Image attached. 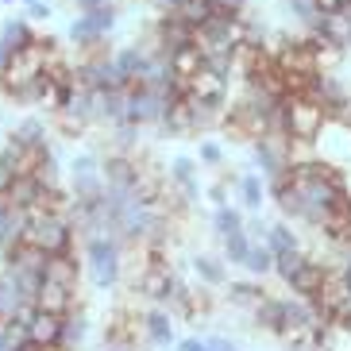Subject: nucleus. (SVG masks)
Here are the masks:
<instances>
[{
	"instance_id": "nucleus-24",
	"label": "nucleus",
	"mask_w": 351,
	"mask_h": 351,
	"mask_svg": "<svg viewBox=\"0 0 351 351\" xmlns=\"http://www.w3.org/2000/svg\"><path fill=\"white\" fill-rule=\"evenodd\" d=\"M301 263H305V255H301V251H282V255H274V270H278L286 282L301 270Z\"/></svg>"
},
{
	"instance_id": "nucleus-1",
	"label": "nucleus",
	"mask_w": 351,
	"mask_h": 351,
	"mask_svg": "<svg viewBox=\"0 0 351 351\" xmlns=\"http://www.w3.org/2000/svg\"><path fill=\"white\" fill-rule=\"evenodd\" d=\"M85 258H89V274L101 289L116 286L120 278V243L112 236H85Z\"/></svg>"
},
{
	"instance_id": "nucleus-30",
	"label": "nucleus",
	"mask_w": 351,
	"mask_h": 351,
	"mask_svg": "<svg viewBox=\"0 0 351 351\" xmlns=\"http://www.w3.org/2000/svg\"><path fill=\"white\" fill-rule=\"evenodd\" d=\"M201 158H205V162H213V166H217V162H224V151H220L217 143H201Z\"/></svg>"
},
{
	"instance_id": "nucleus-35",
	"label": "nucleus",
	"mask_w": 351,
	"mask_h": 351,
	"mask_svg": "<svg viewBox=\"0 0 351 351\" xmlns=\"http://www.w3.org/2000/svg\"><path fill=\"white\" fill-rule=\"evenodd\" d=\"M155 4H158V8H162V12H174L178 4H182V0H155Z\"/></svg>"
},
{
	"instance_id": "nucleus-17",
	"label": "nucleus",
	"mask_w": 351,
	"mask_h": 351,
	"mask_svg": "<svg viewBox=\"0 0 351 351\" xmlns=\"http://www.w3.org/2000/svg\"><path fill=\"white\" fill-rule=\"evenodd\" d=\"M12 135H16L20 143H27V147H47V124H43L39 116H27V120H20V124L12 128Z\"/></svg>"
},
{
	"instance_id": "nucleus-15",
	"label": "nucleus",
	"mask_w": 351,
	"mask_h": 351,
	"mask_svg": "<svg viewBox=\"0 0 351 351\" xmlns=\"http://www.w3.org/2000/svg\"><path fill=\"white\" fill-rule=\"evenodd\" d=\"M143 328H147V336H151V343H155V348H170V343H174V324H170V317H166V313H147Z\"/></svg>"
},
{
	"instance_id": "nucleus-18",
	"label": "nucleus",
	"mask_w": 351,
	"mask_h": 351,
	"mask_svg": "<svg viewBox=\"0 0 351 351\" xmlns=\"http://www.w3.org/2000/svg\"><path fill=\"white\" fill-rule=\"evenodd\" d=\"M224 251H228V258H232L236 267H243V258H247V251H251V236L243 232V228L228 232V236H224Z\"/></svg>"
},
{
	"instance_id": "nucleus-29",
	"label": "nucleus",
	"mask_w": 351,
	"mask_h": 351,
	"mask_svg": "<svg viewBox=\"0 0 351 351\" xmlns=\"http://www.w3.org/2000/svg\"><path fill=\"white\" fill-rule=\"evenodd\" d=\"M54 8H51V0H35V4H27V20L39 23V20H51Z\"/></svg>"
},
{
	"instance_id": "nucleus-26",
	"label": "nucleus",
	"mask_w": 351,
	"mask_h": 351,
	"mask_svg": "<svg viewBox=\"0 0 351 351\" xmlns=\"http://www.w3.org/2000/svg\"><path fill=\"white\" fill-rule=\"evenodd\" d=\"M286 8L293 12V16H298V20L305 23V27H309V23H313V20H317V16H320L317 0H286Z\"/></svg>"
},
{
	"instance_id": "nucleus-13",
	"label": "nucleus",
	"mask_w": 351,
	"mask_h": 351,
	"mask_svg": "<svg viewBox=\"0 0 351 351\" xmlns=\"http://www.w3.org/2000/svg\"><path fill=\"white\" fill-rule=\"evenodd\" d=\"M170 282H174V274L166 267H151L139 278V293H147V298H155V301H166L170 298Z\"/></svg>"
},
{
	"instance_id": "nucleus-4",
	"label": "nucleus",
	"mask_w": 351,
	"mask_h": 351,
	"mask_svg": "<svg viewBox=\"0 0 351 351\" xmlns=\"http://www.w3.org/2000/svg\"><path fill=\"white\" fill-rule=\"evenodd\" d=\"M170 108V97L147 85H128V104H124V120L132 124H158Z\"/></svg>"
},
{
	"instance_id": "nucleus-23",
	"label": "nucleus",
	"mask_w": 351,
	"mask_h": 351,
	"mask_svg": "<svg viewBox=\"0 0 351 351\" xmlns=\"http://www.w3.org/2000/svg\"><path fill=\"white\" fill-rule=\"evenodd\" d=\"M193 270H197V278L201 282H208V286H224V267H220L217 258H208V255H201V258H193Z\"/></svg>"
},
{
	"instance_id": "nucleus-32",
	"label": "nucleus",
	"mask_w": 351,
	"mask_h": 351,
	"mask_svg": "<svg viewBox=\"0 0 351 351\" xmlns=\"http://www.w3.org/2000/svg\"><path fill=\"white\" fill-rule=\"evenodd\" d=\"M12 58H16V51H12V47H4V43H0V73H8Z\"/></svg>"
},
{
	"instance_id": "nucleus-6",
	"label": "nucleus",
	"mask_w": 351,
	"mask_h": 351,
	"mask_svg": "<svg viewBox=\"0 0 351 351\" xmlns=\"http://www.w3.org/2000/svg\"><path fill=\"white\" fill-rule=\"evenodd\" d=\"M23 324H27V340H32L35 348L58 351V340H62V317H54V313H47V309H35Z\"/></svg>"
},
{
	"instance_id": "nucleus-34",
	"label": "nucleus",
	"mask_w": 351,
	"mask_h": 351,
	"mask_svg": "<svg viewBox=\"0 0 351 351\" xmlns=\"http://www.w3.org/2000/svg\"><path fill=\"white\" fill-rule=\"evenodd\" d=\"M317 8H320V12H340L343 0H317Z\"/></svg>"
},
{
	"instance_id": "nucleus-14",
	"label": "nucleus",
	"mask_w": 351,
	"mask_h": 351,
	"mask_svg": "<svg viewBox=\"0 0 351 351\" xmlns=\"http://www.w3.org/2000/svg\"><path fill=\"white\" fill-rule=\"evenodd\" d=\"M85 332H89V320L85 313H66L62 317V340H58V351H70L85 340Z\"/></svg>"
},
{
	"instance_id": "nucleus-19",
	"label": "nucleus",
	"mask_w": 351,
	"mask_h": 351,
	"mask_svg": "<svg viewBox=\"0 0 351 351\" xmlns=\"http://www.w3.org/2000/svg\"><path fill=\"white\" fill-rule=\"evenodd\" d=\"M267 247L274 251V255H282V251H298V236L289 232L286 224H274V228H267Z\"/></svg>"
},
{
	"instance_id": "nucleus-37",
	"label": "nucleus",
	"mask_w": 351,
	"mask_h": 351,
	"mask_svg": "<svg viewBox=\"0 0 351 351\" xmlns=\"http://www.w3.org/2000/svg\"><path fill=\"white\" fill-rule=\"evenodd\" d=\"M0 4H16V0H0Z\"/></svg>"
},
{
	"instance_id": "nucleus-5",
	"label": "nucleus",
	"mask_w": 351,
	"mask_h": 351,
	"mask_svg": "<svg viewBox=\"0 0 351 351\" xmlns=\"http://www.w3.org/2000/svg\"><path fill=\"white\" fill-rule=\"evenodd\" d=\"M124 104H128V89H89V120L93 124H120Z\"/></svg>"
},
{
	"instance_id": "nucleus-11",
	"label": "nucleus",
	"mask_w": 351,
	"mask_h": 351,
	"mask_svg": "<svg viewBox=\"0 0 351 351\" xmlns=\"http://www.w3.org/2000/svg\"><path fill=\"white\" fill-rule=\"evenodd\" d=\"M77 278H82V270H77V263H73L70 251H66V255H51V258H47V282H58V286L77 289Z\"/></svg>"
},
{
	"instance_id": "nucleus-8",
	"label": "nucleus",
	"mask_w": 351,
	"mask_h": 351,
	"mask_svg": "<svg viewBox=\"0 0 351 351\" xmlns=\"http://www.w3.org/2000/svg\"><path fill=\"white\" fill-rule=\"evenodd\" d=\"M23 232H27V213L0 197V251H8L12 243H20Z\"/></svg>"
},
{
	"instance_id": "nucleus-31",
	"label": "nucleus",
	"mask_w": 351,
	"mask_h": 351,
	"mask_svg": "<svg viewBox=\"0 0 351 351\" xmlns=\"http://www.w3.org/2000/svg\"><path fill=\"white\" fill-rule=\"evenodd\" d=\"M208 343V351H239L232 340H224V336H213V340H205Z\"/></svg>"
},
{
	"instance_id": "nucleus-28",
	"label": "nucleus",
	"mask_w": 351,
	"mask_h": 351,
	"mask_svg": "<svg viewBox=\"0 0 351 351\" xmlns=\"http://www.w3.org/2000/svg\"><path fill=\"white\" fill-rule=\"evenodd\" d=\"M247 4H251V0H208L213 16H220V12H224V16H243V12H247Z\"/></svg>"
},
{
	"instance_id": "nucleus-38",
	"label": "nucleus",
	"mask_w": 351,
	"mask_h": 351,
	"mask_svg": "<svg viewBox=\"0 0 351 351\" xmlns=\"http://www.w3.org/2000/svg\"><path fill=\"white\" fill-rule=\"evenodd\" d=\"M23 4H35V0H23Z\"/></svg>"
},
{
	"instance_id": "nucleus-33",
	"label": "nucleus",
	"mask_w": 351,
	"mask_h": 351,
	"mask_svg": "<svg viewBox=\"0 0 351 351\" xmlns=\"http://www.w3.org/2000/svg\"><path fill=\"white\" fill-rule=\"evenodd\" d=\"M178 351H208V343L205 340H182V343H178Z\"/></svg>"
},
{
	"instance_id": "nucleus-39",
	"label": "nucleus",
	"mask_w": 351,
	"mask_h": 351,
	"mask_svg": "<svg viewBox=\"0 0 351 351\" xmlns=\"http://www.w3.org/2000/svg\"><path fill=\"white\" fill-rule=\"evenodd\" d=\"M0 320H4V309H0Z\"/></svg>"
},
{
	"instance_id": "nucleus-27",
	"label": "nucleus",
	"mask_w": 351,
	"mask_h": 351,
	"mask_svg": "<svg viewBox=\"0 0 351 351\" xmlns=\"http://www.w3.org/2000/svg\"><path fill=\"white\" fill-rule=\"evenodd\" d=\"M236 228H243V217H239L236 208L220 205L217 208V232H220V236H228V232H236Z\"/></svg>"
},
{
	"instance_id": "nucleus-20",
	"label": "nucleus",
	"mask_w": 351,
	"mask_h": 351,
	"mask_svg": "<svg viewBox=\"0 0 351 351\" xmlns=\"http://www.w3.org/2000/svg\"><path fill=\"white\" fill-rule=\"evenodd\" d=\"M228 301H232V305H239V309H255L258 301H263V289H258V286H247V282H232V289H228Z\"/></svg>"
},
{
	"instance_id": "nucleus-25",
	"label": "nucleus",
	"mask_w": 351,
	"mask_h": 351,
	"mask_svg": "<svg viewBox=\"0 0 351 351\" xmlns=\"http://www.w3.org/2000/svg\"><path fill=\"white\" fill-rule=\"evenodd\" d=\"M239 189H243V201H247V208H258V205H263V178H258V174H243Z\"/></svg>"
},
{
	"instance_id": "nucleus-21",
	"label": "nucleus",
	"mask_w": 351,
	"mask_h": 351,
	"mask_svg": "<svg viewBox=\"0 0 351 351\" xmlns=\"http://www.w3.org/2000/svg\"><path fill=\"white\" fill-rule=\"evenodd\" d=\"M243 267L255 270V274H267V270H274V251H270L267 243H251L247 258H243Z\"/></svg>"
},
{
	"instance_id": "nucleus-10",
	"label": "nucleus",
	"mask_w": 351,
	"mask_h": 351,
	"mask_svg": "<svg viewBox=\"0 0 351 351\" xmlns=\"http://www.w3.org/2000/svg\"><path fill=\"white\" fill-rule=\"evenodd\" d=\"M324 278H328L324 263H309V258H305V263H301V270L286 282V286L293 289V293H301V298H309V301H313V298L320 293V286H324Z\"/></svg>"
},
{
	"instance_id": "nucleus-22",
	"label": "nucleus",
	"mask_w": 351,
	"mask_h": 351,
	"mask_svg": "<svg viewBox=\"0 0 351 351\" xmlns=\"http://www.w3.org/2000/svg\"><path fill=\"white\" fill-rule=\"evenodd\" d=\"M170 178H174V182H182V189H186V197H189V201H197L193 158H174V166H170Z\"/></svg>"
},
{
	"instance_id": "nucleus-7",
	"label": "nucleus",
	"mask_w": 351,
	"mask_h": 351,
	"mask_svg": "<svg viewBox=\"0 0 351 351\" xmlns=\"http://www.w3.org/2000/svg\"><path fill=\"white\" fill-rule=\"evenodd\" d=\"M32 305H35V309L54 313V317H66V313L77 309V289L58 286V282H47V278H43V286H39V293H35Z\"/></svg>"
},
{
	"instance_id": "nucleus-2",
	"label": "nucleus",
	"mask_w": 351,
	"mask_h": 351,
	"mask_svg": "<svg viewBox=\"0 0 351 351\" xmlns=\"http://www.w3.org/2000/svg\"><path fill=\"white\" fill-rule=\"evenodd\" d=\"M116 27V4H101V8H89L82 12L77 20L70 23V43L73 47H101L104 35Z\"/></svg>"
},
{
	"instance_id": "nucleus-9",
	"label": "nucleus",
	"mask_w": 351,
	"mask_h": 351,
	"mask_svg": "<svg viewBox=\"0 0 351 351\" xmlns=\"http://www.w3.org/2000/svg\"><path fill=\"white\" fill-rule=\"evenodd\" d=\"M0 43L20 54V51H32L35 43H39V35H35V27H32V20H27V16H16V20L0 23Z\"/></svg>"
},
{
	"instance_id": "nucleus-3",
	"label": "nucleus",
	"mask_w": 351,
	"mask_h": 351,
	"mask_svg": "<svg viewBox=\"0 0 351 351\" xmlns=\"http://www.w3.org/2000/svg\"><path fill=\"white\" fill-rule=\"evenodd\" d=\"M70 178H73V205L85 208V205H97L104 193V174H101V158L97 155H77L70 166Z\"/></svg>"
},
{
	"instance_id": "nucleus-36",
	"label": "nucleus",
	"mask_w": 351,
	"mask_h": 351,
	"mask_svg": "<svg viewBox=\"0 0 351 351\" xmlns=\"http://www.w3.org/2000/svg\"><path fill=\"white\" fill-rule=\"evenodd\" d=\"M224 193H228V182H220V186H213V197H217V201H224Z\"/></svg>"
},
{
	"instance_id": "nucleus-12",
	"label": "nucleus",
	"mask_w": 351,
	"mask_h": 351,
	"mask_svg": "<svg viewBox=\"0 0 351 351\" xmlns=\"http://www.w3.org/2000/svg\"><path fill=\"white\" fill-rule=\"evenodd\" d=\"M147 62H151V51H147V47H124V51L116 54V66L124 70V77H128L132 85L139 82V77H143Z\"/></svg>"
},
{
	"instance_id": "nucleus-16",
	"label": "nucleus",
	"mask_w": 351,
	"mask_h": 351,
	"mask_svg": "<svg viewBox=\"0 0 351 351\" xmlns=\"http://www.w3.org/2000/svg\"><path fill=\"white\" fill-rule=\"evenodd\" d=\"M255 313H258V324L267 332H286V309H282V301H270V298H263L255 305Z\"/></svg>"
}]
</instances>
